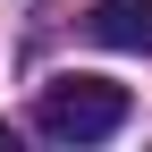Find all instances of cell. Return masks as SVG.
Returning <instances> with one entry per match:
<instances>
[{
	"mask_svg": "<svg viewBox=\"0 0 152 152\" xmlns=\"http://www.w3.org/2000/svg\"><path fill=\"white\" fill-rule=\"evenodd\" d=\"M85 34L102 51H144V59H152V0H93Z\"/></svg>",
	"mask_w": 152,
	"mask_h": 152,
	"instance_id": "7a4b0ae2",
	"label": "cell"
},
{
	"mask_svg": "<svg viewBox=\"0 0 152 152\" xmlns=\"http://www.w3.org/2000/svg\"><path fill=\"white\" fill-rule=\"evenodd\" d=\"M127 85H110V76H51L42 85V135L59 144H102L127 127Z\"/></svg>",
	"mask_w": 152,
	"mask_h": 152,
	"instance_id": "6da1fadb",
	"label": "cell"
},
{
	"mask_svg": "<svg viewBox=\"0 0 152 152\" xmlns=\"http://www.w3.org/2000/svg\"><path fill=\"white\" fill-rule=\"evenodd\" d=\"M0 152H17V135H9V127H0Z\"/></svg>",
	"mask_w": 152,
	"mask_h": 152,
	"instance_id": "3957f363",
	"label": "cell"
}]
</instances>
